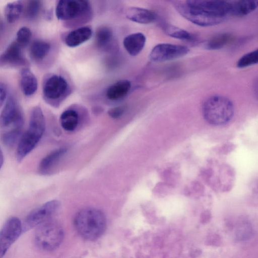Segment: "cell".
<instances>
[{"instance_id": "obj_1", "label": "cell", "mask_w": 258, "mask_h": 258, "mask_svg": "<svg viewBox=\"0 0 258 258\" xmlns=\"http://www.w3.org/2000/svg\"><path fill=\"white\" fill-rule=\"evenodd\" d=\"M45 130V119L41 108L34 107L31 112L29 126L22 135L16 151L17 160L20 162L36 147Z\"/></svg>"}, {"instance_id": "obj_2", "label": "cell", "mask_w": 258, "mask_h": 258, "mask_svg": "<svg viewBox=\"0 0 258 258\" xmlns=\"http://www.w3.org/2000/svg\"><path fill=\"white\" fill-rule=\"evenodd\" d=\"M0 122L3 132V141L9 145H14L20 140L24 119L23 114L15 99L10 96L2 111Z\"/></svg>"}, {"instance_id": "obj_3", "label": "cell", "mask_w": 258, "mask_h": 258, "mask_svg": "<svg viewBox=\"0 0 258 258\" xmlns=\"http://www.w3.org/2000/svg\"><path fill=\"white\" fill-rule=\"evenodd\" d=\"M74 222L79 234L88 240H94L101 236L106 226L103 213L94 208H87L79 211Z\"/></svg>"}, {"instance_id": "obj_4", "label": "cell", "mask_w": 258, "mask_h": 258, "mask_svg": "<svg viewBox=\"0 0 258 258\" xmlns=\"http://www.w3.org/2000/svg\"><path fill=\"white\" fill-rule=\"evenodd\" d=\"M234 108L228 98L220 95L208 97L203 103L202 114L205 120L215 125L228 123L233 117Z\"/></svg>"}, {"instance_id": "obj_5", "label": "cell", "mask_w": 258, "mask_h": 258, "mask_svg": "<svg viewBox=\"0 0 258 258\" xmlns=\"http://www.w3.org/2000/svg\"><path fill=\"white\" fill-rule=\"evenodd\" d=\"M63 238V231L57 222L49 220L38 226L34 234V242L40 249L50 251L56 249Z\"/></svg>"}, {"instance_id": "obj_6", "label": "cell", "mask_w": 258, "mask_h": 258, "mask_svg": "<svg viewBox=\"0 0 258 258\" xmlns=\"http://www.w3.org/2000/svg\"><path fill=\"white\" fill-rule=\"evenodd\" d=\"M173 5L178 13L184 18L197 25L207 27L219 24L225 18L216 17L195 8L186 2L176 1Z\"/></svg>"}, {"instance_id": "obj_7", "label": "cell", "mask_w": 258, "mask_h": 258, "mask_svg": "<svg viewBox=\"0 0 258 258\" xmlns=\"http://www.w3.org/2000/svg\"><path fill=\"white\" fill-rule=\"evenodd\" d=\"M59 206L56 200L47 202L30 212L22 226V232L29 230L50 220Z\"/></svg>"}, {"instance_id": "obj_8", "label": "cell", "mask_w": 258, "mask_h": 258, "mask_svg": "<svg viewBox=\"0 0 258 258\" xmlns=\"http://www.w3.org/2000/svg\"><path fill=\"white\" fill-rule=\"evenodd\" d=\"M188 52L186 46L164 43L156 45L151 50L149 57L153 62H161L178 59Z\"/></svg>"}, {"instance_id": "obj_9", "label": "cell", "mask_w": 258, "mask_h": 258, "mask_svg": "<svg viewBox=\"0 0 258 258\" xmlns=\"http://www.w3.org/2000/svg\"><path fill=\"white\" fill-rule=\"evenodd\" d=\"M22 232L20 220L16 217L7 220L0 230V258H2Z\"/></svg>"}, {"instance_id": "obj_10", "label": "cell", "mask_w": 258, "mask_h": 258, "mask_svg": "<svg viewBox=\"0 0 258 258\" xmlns=\"http://www.w3.org/2000/svg\"><path fill=\"white\" fill-rule=\"evenodd\" d=\"M89 9L85 1L61 0L56 7V16L60 20H70L84 14Z\"/></svg>"}, {"instance_id": "obj_11", "label": "cell", "mask_w": 258, "mask_h": 258, "mask_svg": "<svg viewBox=\"0 0 258 258\" xmlns=\"http://www.w3.org/2000/svg\"><path fill=\"white\" fill-rule=\"evenodd\" d=\"M69 86L62 77L52 75L48 77L43 86V94L45 100L51 104H54L63 97L68 91Z\"/></svg>"}, {"instance_id": "obj_12", "label": "cell", "mask_w": 258, "mask_h": 258, "mask_svg": "<svg viewBox=\"0 0 258 258\" xmlns=\"http://www.w3.org/2000/svg\"><path fill=\"white\" fill-rule=\"evenodd\" d=\"M22 46L16 41L10 44L0 54V68L24 66L27 60L24 56Z\"/></svg>"}, {"instance_id": "obj_13", "label": "cell", "mask_w": 258, "mask_h": 258, "mask_svg": "<svg viewBox=\"0 0 258 258\" xmlns=\"http://www.w3.org/2000/svg\"><path fill=\"white\" fill-rule=\"evenodd\" d=\"M67 151V149L66 148H60L55 149L47 154L39 163V172L42 175L51 174Z\"/></svg>"}, {"instance_id": "obj_14", "label": "cell", "mask_w": 258, "mask_h": 258, "mask_svg": "<svg viewBox=\"0 0 258 258\" xmlns=\"http://www.w3.org/2000/svg\"><path fill=\"white\" fill-rule=\"evenodd\" d=\"M129 20L140 24H149L156 19L155 13L146 9L132 7L128 8L125 12Z\"/></svg>"}, {"instance_id": "obj_15", "label": "cell", "mask_w": 258, "mask_h": 258, "mask_svg": "<svg viewBox=\"0 0 258 258\" xmlns=\"http://www.w3.org/2000/svg\"><path fill=\"white\" fill-rule=\"evenodd\" d=\"M146 38L142 33H136L126 36L123 39V46L132 56L138 55L144 48Z\"/></svg>"}, {"instance_id": "obj_16", "label": "cell", "mask_w": 258, "mask_h": 258, "mask_svg": "<svg viewBox=\"0 0 258 258\" xmlns=\"http://www.w3.org/2000/svg\"><path fill=\"white\" fill-rule=\"evenodd\" d=\"M20 85L21 90L26 96L34 94L38 87L37 79L28 68H24L20 74Z\"/></svg>"}, {"instance_id": "obj_17", "label": "cell", "mask_w": 258, "mask_h": 258, "mask_svg": "<svg viewBox=\"0 0 258 258\" xmlns=\"http://www.w3.org/2000/svg\"><path fill=\"white\" fill-rule=\"evenodd\" d=\"M92 35V31L90 27H80L70 32L65 39V42L69 47H76L88 40Z\"/></svg>"}, {"instance_id": "obj_18", "label": "cell", "mask_w": 258, "mask_h": 258, "mask_svg": "<svg viewBox=\"0 0 258 258\" xmlns=\"http://www.w3.org/2000/svg\"><path fill=\"white\" fill-rule=\"evenodd\" d=\"M230 3L229 15L236 17L244 16L251 13L258 6L257 1H230Z\"/></svg>"}, {"instance_id": "obj_19", "label": "cell", "mask_w": 258, "mask_h": 258, "mask_svg": "<svg viewBox=\"0 0 258 258\" xmlns=\"http://www.w3.org/2000/svg\"><path fill=\"white\" fill-rule=\"evenodd\" d=\"M131 84L126 80H120L108 87L106 95L111 100H116L124 97L129 92Z\"/></svg>"}, {"instance_id": "obj_20", "label": "cell", "mask_w": 258, "mask_h": 258, "mask_svg": "<svg viewBox=\"0 0 258 258\" xmlns=\"http://www.w3.org/2000/svg\"><path fill=\"white\" fill-rule=\"evenodd\" d=\"M60 121L64 130L67 131H73L76 128L78 124V114L74 110H67L61 114Z\"/></svg>"}, {"instance_id": "obj_21", "label": "cell", "mask_w": 258, "mask_h": 258, "mask_svg": "<svg viewBox=\"0 0 258 258\" xmlns=\"http://www.w3.org/2000/svg\"><path fill=\"white\" fill-rule=\"evenodd\" d=\"M233 39V36L228 33L217 34L207 40L204 45L209 50L221 49L228 44Z\"/></svg>"}, {"instance_id": "obj_22", "label": "cell", "mask_w": 258, "mask_h": 258, "mask_svg": "<svg viewBox=\"0 0 258 258\" xmlns=\"http://www.w3.org/2000/svg\"><path fill=\"white\" fill-rule=\"evenodd\" d=\"M163 29L167 35L183 41L191 42L196 38L189 32L170 24L164 25Z\"/></svg>"}, {"instance_id": "obj_23", "label": "cell", "mask_w": 258, "mask_h": 258, "mask_svg": "<svg viewBox=\"0 0 258 258\" xmlns=\"http://www.w3.org/2000/svg\"><path fill=\"white\" fill-rule=\"evenodd\" d=\"M50 49V44L44 41L37 40L31 45L30 53L34 59L41 60L48 54Z\"/></svg>"}, {"instance_id": "obj_24", "label": "cell", "mask_w": 258, "mask_h": 258, "mask_svg": "<svg viewBox=\"0 0 258 258\" xmlns=\"http://www.w3.org/2000/svg\"><path fill=\"white\" fill-rule=\"evenodd\" d=\"M23 11L21 1H17L9 3L5 8L4 13L8 22L12 23L16 21Z\"/></svg>"}, {"instance_id": "obj_25", "label": "cell", "mask_w": 258, "mask_h": 258, "mask_svg": "<svg viewBox=\"0 0 258 258\" xmlns=\"http://www.w3.org/2000/svg\"><path fill=\"white\" fill-rule=\"evenodd\" d=\"M112 32L111 30L106 26L99 28L95 34L96 42L100 47L106 46L111 41Z\"/></svg>"}, {"instance_id": "obj_26", "label": "cell", "mask_w": 258, "mask_h": 258, "mask_svg": "<svg viewBox=\"0 0 258 258\" xmlns=\"http://www.w3.org/2000/svg\"><path fill=\"white\" fill-rule=\"evenodd\" d=\"M257 53V49L245 53L238 60L237 67L239 68H244L256 64L258 61Z\"/></svg>"}, {"instance_id": "obj_27", "label": "cell", "mask_w": 258, "mask_h": 258, "mask_svg": "<svg viewBox=\"0 0 258 258\" xmlns=\"http://www.w3.org/2000/svg\"><path fill=\"white\" fill-rule=\"evenodd\" d=\"M41 7V2L39 1H29L27 2L24 12L25 16L28 19H33L39 14Z\"/></svg>"}, {"instance_id": "obj_28", "label": "cell", "mask_w": 258, "mask_h": 258, "mask_svg": "<svg viewBox=\"0 0 258 258\" xmlns=\"http://www.w3.org/2000/svg\"><path fill=\"white\" fill-rule=\"evenodd\" d=\"M32 32L30 29L25 26L20 28L16 34V42L22 47L27 45L30 40Z\"/></svg>"}, {"instance_id": "obj_29", "label": "cell", "mask_w": 258, "mask_h": 258, "mask_svg": "<svg viewBox=\"0 0 258 258\" xmlns=\"http://www.w3.org/2000/svg\"><path fill=\"white\" fill-rule=\"evenodd\" d=\"M124 110L123 106H117L109 109L108 114L112 118H117L123 114Z\"/></svg>"}, {"instance_id": "obj_30", "label": "cell", "mask_w": 258, "mask_h": 258, "mask_svg": "<svg viewBox=\"0 0 258 258\" xmlns=\"http://www.w3.org/2000/svg\"><path fill=\"white\" fill-rule=\"evenodd\" d=\"M7 94L6 86L0 82V107L3 105L7 98Z\"/></svg>"}, {"instance_id": "obj_31", "label": "cell", "mask_w": 258, "mask_h": 258, "mask_svg": "<svg viewBox=\"0 0 258 258\" xmlns=\"http://www.w3.org/2000/svg\"><path fill=\"white\" fill-rule=\"evenodd\" d=\"M3 163H4V155H3L2 150L1 148H0V169L1 168V167L3 166Z\"/></svg>"}, {"instance_id": "obj_32", "label": "cell", "mask_w": 258, "mask_h": 258, "mask_svg": "<svg viewBox=\"0 0 258 258\" xmlns=\"http://www.w3.org/2000/svg\"><path fill=\"white\" fill-rule=\"evenodd\" d=\"M0 29H1V26H0Z\"/></svg>"}]
</instances>
